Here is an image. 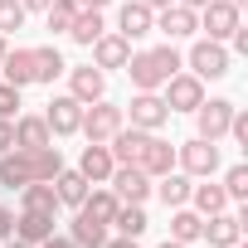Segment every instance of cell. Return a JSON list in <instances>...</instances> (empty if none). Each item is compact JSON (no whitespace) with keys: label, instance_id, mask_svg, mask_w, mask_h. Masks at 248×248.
<instances>
[{"label":"cell","instance_id":"34","mask_svg":"<svg viewBox=\"0 0 248 248\" xmlns=\"http://www.w3.org/2000/svg\"><path fill=\"white\" fill-rule=\"evenodd\" d=\"M78 10H83L78 0H49V10H44V30H49V34H68V25H73Z\"/></svg>","mask_w":248,"mask_h":248},{"label":"cell","instance_id":"33","mask_svg":"<svg viewBox=\"0 0 248 248\" xmlns=\"http://www.w3.org/2000/svg\"><path fill=\"white\" fill-rule=\"evenodd\" d=\"M190 204H195V214H219V209H229V195H224V185H190Z\"/></svg>","mask_w":248,"mask_h":248},{"label":"cell","instance_id":"16","mask_svg":"<svg viewBox=\"0 0 248 248\" xmlns=\"http://www.w3.org/2000/svg\"><path fill=\"white\" fill-rule=\"evenodd\" d=\"M137 166H141L151 180H161L166 170H175V146H170V141H161V137L151 132V137H146V146H141V156H137Z\"/></svg>","mask_w":248,"mask_h":248},{"label":"cell","instance_id":"18","mask_svg":"<svg viewBox=\"0 0 248 248\" xmlns=\"http://www.w3.org/2000/svg\"><path fill=\"white\" fill-rule=\"evenodd\" d=\"M146 137H151V132H141V127H122V132H117V137L107 141L112 161H117V166H137V156H141Z\"/></svg>","mask_w":248,"mask_h":248},{"label":"cell","instance_id":"37","mask_svg":"<svg viewBox=\"0 0 248 248\" xmlns=\"http://www.w3.org/2000/svg\"><path fill=\"white\" fill-rule=\"evenodd\" d=\"M0 117H5V122L20 117V88L15 83H0Z\"/></svg>","mask_w":248,"mask_h":248},{"label":"cell","instance_id":"21","mask_svg":"<svg viewBox=\"0 0 248 248\" xmlns=\"http://www.w3.org/2000/svg\"><path fill=\"white\" fill-rule=\"evenodd\" d=\"M49 185H54V195H59V209H63V204H68V209H78V204H83V195H88L83 170H68V166H63V170H59Z\"/></svg>","mask_w":248,"mask_h":248},{"label":"cell","instance_id":"50","mask_svg":"<svg viewBox=\"0 0 248 248\" xmlns=\"http://www.w3.org/2000/svg\"><path fill=\"white\" fill-rule=\"evenodd\" d=\"M5 54H10V44H5V34H0V63H5Z\"/></svg>","mask_w":248,"mask_h":248},{"label":"cell","instance_id":"47","mask_svg":"<svg viewBox=\"0 0 248 248\" xmlns=\"http://www.w3.org/2000/svg\"><path fill=\"white\" fill-rule=\"evenodd\" d=\"M175 5H190V10H204V5H209V0H175Z\"/></svg>","mask_w":248,"mask_h":248},{"label":"cell","instance_id":"40","mask_svg":"<svg viewBox=\"0 0 248 248\" xmlns=\"http://www.w3.org/2000/svg\"><path fill=\"white\" fill-rule=\"evenodd\" d=\"M15 146V122H5V117H0V156H5Z\"/></svg>","mask_w":248,"mask_h":248},{"label":"cell","instance_id":"39","mask_svg":"<svg viewBox=\"0 0 248 248\" xmlns=\"http://www.w3.org/2000/svg\"><path fill=\"white\" fill-rule=\"evenodd\" d=\"M5 238H15V209L0 204V243H5Z\"/></svg>","mask_w":248,"mask_h":248},{"label":"cell","instance_id":"23","mask_svg":"<svg viewBox=\"0 0 248 248\" xmlns=\"http://www.w3.org/2000/svg\"><path fill=\"white\" fill-rule=\"evenodd\" d=\"M0 185H5V190H20V185H30V151L10 146L5 156H0Z\"/></svg>","mask_w":248,"mask_h":248},{"label":"cell","instance_id":"38","mask_svg":"<svg viewBox=\"0 0 248 248\" xmlns=\"http://www.w3.org/2000/svg\"><path fill=\"white\" fill-rule=\"evenodd\" d=\"M229 137H233L238 146H248V117H243L238 107H233V122H229Z\"/></svg>","mask_w":248,"mask_h":248},{"label":"cell","instance_id":"6","mask_svg":"<svg viewBox=\"0 0 248 248\" xmlns=\"http://www.w3.org/2000/svg\"><path fill=\"white\" fill-rule=\"evenodd\" d=\"M107 185H112V195H117L122 204H146V200H151V175H146L141 166H112Z\"/></svg>","mask_w":248,"mask_h":248},{"label":"cell","instance_id":"5","mask_svg":"<svg viewBox=\"0 0 248 248\" xmlns=\"http://www.w3.org/2000/svg\"><path fill=\"white\" fill-rule=\"evenodd\" d=\"M161 97H166L170 112H195V107L204 102V78H195V73H170V78L161 83Z\"/></svg>","mask_w":248,"mask_h":248},{"label":"cell","instance_id":"51","mask_svg":"<svg viewBox=\"0 0 248 248\" xmlns=\"http://www.w3.org/2000/svg\"><path fill=\"white\" fill-rule=\"evenodd\" d=\"M233 248H238V243H233Z\"/></svg>","mask_w":248,"mask_h":248},{"label":"cell","instance_id":"41","mask_svg":"<svg viewBox=\"0 0 248 248\" xmlns=\"http://www.w3.org/2000/svg\"><path fill=\"white\" fill-rule=\"evenodd\" d=\"M229 39H233V49H238V54H248V30H243V25H238Z\"/></svg>","mask_w":248,"mask_h":248},{"label":"cell","instance_id":"1","mask_svg":"<svg viewBox=\"0 0 248 248\" xmlns=\"http://www.w3.org/2000/svg\"><path fill=\"white\" fill-rule=\"evenodd\" d=\"M180 68H185V59H180V49H175V44L137 49V54L127 59V78H132V88H137V93H161V83H166L170 73H180Z\"/></svg>","mask_w":248,"mask_h":248},{"label":"cell","instance_id":"42","mask_svg":"<svg viewBox=\"0 0 248 248\" xmlns=\"http://www.w3.org/2000/svg\"><path fill=\"white\" fill-rule=\"evenodd\" d=\"M39 248H78V243H73V238H59V233H49Z\"/></svg>","mask_w":248,"mask_h":248},{"label":"cell","instance_id":"45","mask_svg":"<svg viewBox=\"0 0 248 248\" xmlns=\"http://www.w3.org/2000/svg\"><path fill=\"white\" fill-rule=\"evenodd\" d=\"M25 10H49V0H20Z\"/></svg>","mask_w":248,"mask_h":248},{"label":"cell","instance_id":"20","mask_svg":"<svg viewBox=\"0 0 248 248\" xmlns=\"http://www.w3.org/2000/svg\"><path fill=\"white\" fill-rule=\"evenodd\" d=\"M54 233V214H39V209H20L15 214V238H25V243H44Z\"/></svg>","mask_w":248,"mask_h":248},{"label":"cell","instance_id":"10","mask_svg":"<svg viewBox=\"0 0 248 248\" xmlns=\"http://www.w3.org/2000/svg\"><path fill=\"white\" fill-rule=\"evenodd\" d=\"M156 30L175 44V39H190L195 30H200V10H190V5H175V0H170V5L166 10H156Z\"/></svg>","mask_w":248,"mask_h":248},{"label":"cell","instance_id":"12","mask_svg":"<svg viewBox=\"0 0 248 248\" xmlns=\"http://www.w3.org/2000/svg\"><path fill=\"white\" fill-rule=\"evenodd\" d=\"M151 30H156V10H151V5L127 0V5L117 10V34H122V39H146Z\"/></svg>","mask_w":248,"mask_h":248},{"label":"cell","instance_id":"24","mask_svg":"<svg viewBox=\"0 0 248 248\" xmlns=\"http://www.w3.org/2000/svg\"><path fill=\"white\" fill-rule=\"evenodd\" d=\"M0 73H5V83H15V88H30L34 83V49H10L5 63H0Z\"/></svg>","mask_w":248,"mask_h":248},{"label":"cell","instance_id":"30","mask_svg":"<svg viewBox=\"0 0 248 248\" xmlns=\"http://www.w3.org/2000/svg\"><path fill=\"white\" fill-rule=\"evenodd\" d=\"M117 204H122V200L112 195V185H102V190H88L78 209H83V214H93L97 224H112V214H117Z\"/></svg>","mask_w":248,"mask_h":248},{"label":"cell","instance_id":"46","mask_svg":"<svg viewBox=\"0 0 248 248\" xmlns=\"http://www.w3.org/2000/svg\"><path fill=\"white\" fill-rule=\"evenodd\" d=\"M0 248H34V243H25V238H5Z\"/></svg>","mask_w":248,"mask_h":248},{"label":"cell","instance_id":"32","mask_svg":"<svg viewBox=\"0 0 248 248\" xmlns=\"http://www.w3.org/2000/svg\"><path fill=\"white\" fill-rule=\"evenodd\" d=\"M68 238H73L78 248H102V243H107V224H97L93 214H83V209H78V219H73Z\"/></svg>","mask_w":248,"mask_h":248},{"label":"cell","instance_id":"19","mask_svg":"<svg viewBox=\"0 0 248 248\" xmlns=\"http://www.w3.org/2000/svg\"><path fill=\"white\" fill-rule=\"evenodd\" d=\"M151 190L161 195V204H166V209L190 204V175H185V170H166L161 180H151Z\"/></svg>","mask_w":248,"mask_h":248},{"label":"cell","instance_id":"48","mask_svg":"<svg viewBox=\"0 0 248 248\" xmlns=\"http://www.w3.org/2000/svg\"><path fill=\"white\" fill-rule=\"evenodd\" d=\"M141 5H151V10H166V5H170V0H141Z\"/></svg>","mask_w":248,"mask_h":248},{"label":"cell","instance_id":"22","mask_svg":"<svg viewBox=\"0 0 248 248\" xmlns=\"http://www.w3.org/2000/svg\"><path fill=\"white\" fill-rule=\"evenodd\" d=\"M54 132H49V122L44 117H15V146L20 151H34V146H49Z\"/></svg>","mask_w":248,"mask_h":248},{"label":"cell","instance_id":"2","mask_svg":"<svg viewBox=\"0 0 248 248\" xmlns=\"http://www.w3.org/2000/svg\"><path fill=\"white\" fill-rule=\"evenodd\" d=\"M122 127H127V112H122L117 102H107V97H97V102H88L83 107V122H78V132L88 137V141H112Z\"/></svg>","mask_w":248,"mask_h":248},{"label":"cell","instance_id":"25","mask_svg":"<svg viewBox=\"0 0 248 248\" xmlns=\"http://www.w3.org/2000/svg\"><path fill=\"white\" fill-rule=\"evenodd\" d=\"M107 229H117L122 238H141L146 229H151V219H146V209L141 204H117V214H112V224Z\"/></svg>","mask_w":248,"mask_h":248},{"label":"cell","instance_id":"49","mask_svg":"<svg viewBox=\"0 0 248 248\" xmlns=\"http://www.w3.org/2000/svg\"><path fill=\"white\" fill-rule=\"evenodd\" d=\"M156 248H190V243H175V238H166V243H156Z\"/></svg>","mask_w":248,"mask_h":248},{"label":"cell","instance_id":"17","mask_svg":"<svg viewBox=\"0 0 248 248\" xmlns=\"http://www.w3.org/2000/svg\"><path fill=\"white\" fill-rule=\"evenodd\" d=\"M112 151L102 146V141H88L83 146V156H78V170H83V180L88 185H107V175H112Z\"/></svg>","mask_w":248,"mask_h":248},{"label":"cell","instance_id":"11","mask_svg":"<svg viewBox=\"0 0 248 248\" xmlns=\"http://www.w3.org/2000/svg\"><path fill=\"white\" fill-rule=\"evenodd\" d=\"M44 122H49V132H54V137H73V132H78V122H83V102H78L73 93H59V97L49 102Z\"/></svg>","mask_w":248,"mask_h":248},{"label":"cell","instance_id":"29","mask_svg":"<svg viewBox=\"0 0 248 248\" xmlns=\"http://www.w3.org/2000/svg\"><path fill=\"white\" fill-rule=\"evenodd\" d=\"M59 170H63V156H59V146H54V141L30 151V180H54Z\"/></svg>","mask_w":248,"mask_h":248},{"label":"cell","instance_id":"27","mask_svg":"<svg viewBox=\"0 0 248 248\" xmlns=\"http://www.w3.org/2000/svg\"><path fill=\"white\" fill-rule=\"evenodd\" d=\"M63 73H68L63 54H59L54 44H39V49H34V83H49V88H54V78H63Z\"/></svg>","mask_w":248,"mask_h":248},{"label":"cell","instance_id":"43","mask_svg":"<svg viewBox=\"0 0 248 248\" xmlns=\"http://www.w3.org/2000/svg\"><path fill=\"white\" fill-rule=\"evenodd\" d=\"M102 248H137V238H122V233H117V238H107Z\"/></svg>","mask_w":248,"mask_h":248},{"label":"cell","instance_id":"31","mask_svg":"<svg viewBox=\"0 0 248 248\" xmlns=\"http://www.w3.org/2000/svg\"><path fill=\"white\" fill-rule=\"evenodd\" d=\"M200 233H204V214H195V209H185V204L170 209V238H175V243H195Z\"/></svg>","mask_w":248,"mask_h":248},{"label":"cell","instance_id":"7","mask_svg":"<svg viewBox=\"0 0 248 248\" xmlns=\"http://www.w3.org/2000/svg\"><path fill=\"white\" fill-rule=\"evenodd\" d=\"M229 122H233V102L229 97H204L195 107V127H200L204 141H224L229 137Z\"/></svg>","mask_w":248,"mask_h":248},{"label":"cell","instance_id":"44","mask_svg":"<svg viewBox=\"0 0 248 248\" xmlns=\"http://www.w3.org/2000/svg\"><path fill=\"white\" fill-rule=\"evenodd\" d=\"M78 5H83V10H107L112 0H78Z\"/></svg>","mask_w":248,"mask_h":248},{"label":"cell","instance_id":"26","mask_svg":"<svg viewBox=\"0 0 248 248\" xmlns=\"http://www.w3.org/2000/svg\"><path fill=\"white\" fill-rule=\"evenodd\" d=\"M97 34H107V20H102V10H78V15H73V25H68V39L88 49Z\"/></svg>","mask_w":248,"mask_h":248},{"label":"cell","instance_id":"28","mask_svg":"<svg viewBox=\"0 0 248 248\" xmlns=\"http://www.w3.org/2000/svg\"><path fill=\"white\" fill-rule=\"evenodd\" d=\"M20 204H25V209H39V214H59V195H54L49 180H30V185H20Z\"/></svg>","mask_w":248,"mask_h":248},{"label":"cell","instance_id":"4","mask_svg":"<svg viewBox=\"0 0 248 248\" xmlns=\"http://www.w3.org/2000/svg\"><path fill=\"white\" fill-rule=\"evenodd\" d=\"M175 166H180L190 180H209V175L219 170V141H204V137H195V141L175 146Z\"/></svg>","mask_w":248,"mask_h":248},{"label":"cell","instance_id":"9","mask_svg":"<svg viewBox=\"0 0 248 248\" xmlns=\"http://www.w3.org/2000/svg\"><path fill=\"white\" fill-rule=\"evenodd\" d=\"M238 25H243V15H238L233 0H209V5L200 10V30H204V39H219V44H224Z\"/></svg>","mask_w":248,"mask_h":248},{"label":"cell","instance_id":"35","mask_svg":"<svg viewBox=\"0 0 248 248\" xmlns=\"http://www.w3.org/2000/svg\"><path fill=\"white\" fill-rule=\"evenodd\" d=\"M224 195H229V204H233V200H238V204L248 200V166H229V170H224Z\"/></svg>","mask_w":248,"mask_h":248},{"label":"cell","instance_id":"3","mask_svg":"<svg viewBox=\"0 0 248 248\" xmlns=\"http://www.w3.org/2000/svg\"><path fill=\"white\" fill-rule=\"evenodd\" d=\"M185 63H190L195 78H224V73L233 68V54H229L219 39H195L190 54H185Z\"/></svg>","mask_w":248,"mask_h":248},{"label":"cell","instance_id":"13","mask_svg":"<svg viewBox=\"0 0 248 248\" xmlns=\"http://www.w3.org/2000/svg\"><path fill=\"white\" fill-rule=\"evenodd\" d=\"M68 93L88 107V102H97V97H107V73L97 68V63H83V68H68Z\"/></svg>","mask_w":248,"mask_h":248},{"label":"cell","instance_id":"14","mask_svg":"<svg viewBox=\"0 0 248 248\" xmlns=\"http://www.w3.org/2000/svg\"><path fill=\"white\" fill-rule=\"evenodd\" d=\"M200 238H209V248H233L243 238V214H229V209L204 214V233Z\"/></svg>","mask_w":248,"mask_h":248},{"label":"cell","instance_id":"8","mask_svg":"<svg viewBox=\"0 0 248 248\" xmlns=\"http://www.w3.org/2000/svg\"><path fill=\"white\" fill-rule=\"evenodd\" d=\"M122 112H127V117H132V127H141V132H161L166 122L175 117V112L166 107V97H161V93H137V97H132V107H122Z\"/></svg>","mask_w":248,"mask_h":248},{"label":"cell","instance_id":"15","mask_svg":"<svg viewBox=\"0 0 248 248\" xmlns=\"http://www.w3.org/2000/svg\"><path fill=\"white\" fill-rule=\"evenodd\" d=\"M88 49H93V63H97L102 73H107V68H127V59H132V39H122L117 30H112V34H97Z\"/></svg>","mask_w":248,"mask_h":248},{"label":"cell","instance_id":"36","mask_svg":"<svg viewBox=\"0 0 248 248\" xmlns=\"http://www.w3.org/2000/svg\"><path fill=\"white\" fill-rule=\"evenodd\" d=\"M25 5H20V0H0V34H15L20 25H25Z\"/></svg>","mask_w":248,"mask_h":248}]
</instances>
